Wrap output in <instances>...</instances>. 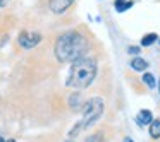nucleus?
Instances as JSON below:
<instances>
[{
  "mask_svg": "<svg viewBox=\"0 0 160 142\" xmlns=\"http://www.w3.org/2000/svg\"><path fill=\"white\" fill-rule=\"evenodd\" d=\"M88 50H90V41L78 29H71V31L62 33L55 39V45H53L55 58L60 63H67V62L72 63L74 60L86 55Z\"/></svg>",
  "mask_w": 160,
  "mask_h": 142,
  "instance_id": "obj_1",
  "label": "nucleus"
},
{
  "mask_svg": "<svg viewBox=\"0 0 160 142\" xmlns=\"http://www.w3.org/2000/svg\"><path fill=\"white\" fill-rule=\"evenodd\" d=\"M97 72H98L97 60L93 57L84 55L72 62V65L69 69V74H67L66 86L71 87V89H76V91L86 89L97 79Z\"/></svg>",
  "mask_w": 160,
  "mask_h": 142,
  "instance_id": "obj_2",
  "label": "nucleus"
},
{
  "mask_svg": "<svg viewBox=\"0 0 160 142\" xmlns=\"http://www.w3.org/2000/svg\"><path fill=\"white\" fill-rule=\"evenodd\" d=\"M103 111H105V101H103V98L93 96L91 99H88L86 103L83 104V108H81L83 117H81L79 123H76V127L69 132V135H71V137H74V135H78V132L86 130V128L93 127V125L100 120V117L103 115Z\"/></svg>",
  "mask_w": 160,
  "mask_h": 142,
  "instance_id": "obj_3",
  "label": "nucleus"
},
{
  "mask_svg": "<svg viewBox=\"0 0 160 142\" xmlns=\"http://www.w3.org/2000/svg\"><path fill=\"white\" fill-rule=\"evenodd\" d=\"M42 39H43V36L40 34V33H36V31H21L19 33V36H18V43H19V46H21L22 50H33V48H36V46L42 43Z\"/></svg>",
  "mask_w": 160,
  "mask_h": 142,
  "instance_id": "obj_4",
  "label": "nucleus"
},
{
  "mask_svg": "<svg viewBox=\"0 0 160 142\" xmlns=\"http://www.w3.org/2000/svg\"><path fill=\"white\" fill-rule=\"evenodd\" d=\"M72 4H74V0H48V9L52 14L60 16L64 12H67V9Z\"/></svg>",
  "mask_w": 160,
  "mask_h": 142,
  "instance_id": "obj_5",
  "label": "nucleus"
},
{
  "mask_svg": "<svg viewBox=\"0 0 160 142\" xmlns=\"http://www.w3.org/2000/svg\"><path fill=\"white\" fill-rule=\"evenodd\" d=\"M153 120V113L150 110H139L138 115H136V121H138L141 127H146V125H150Z\"/></svg>",
  "mask_w": 160,
  "mask_h": 142,
  "instance_id": "obj_6",
  "label": "nucleus"
},
{
  "mask_svg": "<svg viewBox=\"0 0 160 142\" xmlns=\"http://www.w3.org/2000/svg\"><path fill=\"white\" fill-rule=\"evenodd\" d=\"M131 69L136 70V72H146L148 62H146L145 58H141V57H134V58L131 60Z\"/></svg>",
  "mask_w": 160,
  "mask_h": 142,
  "instance_id": "obj_7",
  "label": "nucleus"
},
{
  "mask_svg": "<svg viewBox=\"0 0 160 142\" xmlns=\"http://www.w3.org/2000/svg\"><path fill=\"white\" fill-rule=\"evenodd\" d=\"M148 134L152 139H160V118H153L148 125Z\"/></svg>",
  "mask_w": 160,
  "mask_h": 142,
  "instance_id": "obj_8",
  "label": "nucleus"
},
{
  "mask_svg": "<svg viewBox=\"0 0 160 142\" xmlns=\"http://www.w3.org/2000/svg\"><path fill=\"white\" fill-rule=\"evenodd\" d=\"M83 99H81V94L79 93H72L71 94V98H69V106L72 108L74 111H81V108H83Z\"/></svg>",
  "mask_w": 160,
  "mask_h": 142,
  "instance_id": "obj_9",
  "label": "nucleus"
},
{
  "mask_svg": "<svg viewBox=\"0 0 160 142\" xmlns=\"http://www.w3.org/2000/svg\"><path fill=\"white\" fill-rule=\"evenodd\" d=\"M134 5V0H114V7L117 12H126Z\"/></svg>",
  "mask_w": 160,
  "mask_h": 142,
  "instance_id": "obj_10",
  "label": "nucleus"
},
{
  "mask_svg": "<svg viewBox=\"0 0 160 142\" xmlns=\"http://www.w3.org/2000/svg\"><path fill=\"white\" fill-rule=\"evenodd\" d=\"M157 41H158V34L157 33H148L141 38V46H152Z\"/></svg>",
  "mask_w": 160,
  "mask_h": 142,
  "instance_id": "obj_11",
  "label": "nucleus"
},
{
  "mask_svg": "<svg viewBox=\"0 0 160 142\" xmlns=\"http://www.w3.org/2000/svg\"><path fill=\"white\" fill-rule=\"evenodd\" d=\"M141 80H143V84H145L146 87H150V89H153V87L157 86V80H155V76H153V74H150V72H145V74H143Z\"/></svg>",
  "mask_w": 160,
  "mask_h": 142,
  "instance_id": "obj_12",
  "label": "nucleus"
},
{
  "mask_svg": "<svg viewBox=\"0 0 160 142\" xmlns=\"http://www.w3.org/2000/svg\"><path fill=\"white\" fill-rule=\"evenodd\" d=\"M128 53H129V55H136V57H138L141 52H139V46H129V48H128Z\"/></svg>",
  "mask_w": 160,
  "mask_h": 142,
  "instance_id": "obj_13",
  "label": "nucleus"
},
{
  "mask_svg": "<svg viewBox=\"0 0 160 142\" xmlns=\"http://www.w3.org/2000/svg\"><path fill=\"white\" fill-rule=\"evenodd\" d=\"M100 140H102V135L100 134H93L91 137L86 139V142H100Z\"/></svg>",
  "mask_w": 160,
  "mask_h": 142,
  "instance_id": "obj_14",
  "label": "nucleus"
},
{
  "mask_svg": "<svg viewBox=\"0 0 160 142\" xmlns=\"http://www.w3.org/2000/svg\"><path fill=\"white\" fill-rule=\"evenodd\" d=\"M9 2H11V0H0V7H5V5H9Z\"/></svg>",
  "mask_w": 160,
  "mask_h": 142,
  "instance_id": "obj_15",
  "label": "nucleus"
},
{
  "mask_svg": "<svg viewBox=\"0 0 160 142\" xmlns=\"http://www.w3.org/2000/svg\"><path fill=\"white\" fill-rule=\"evenodd\" d=\"M124 142H134V140H132L131 137H126V139H124Z\"/></svg>",
  "mask_w": 160,
  "mask_h": 142,
  "instance_id": "obj_16",
  "label": "nucleus"
},
{
  "mask_svg": "<svg viewBox=\"0 0 160 142\" xmlns=\"http://www.w3.org/2000/svg\"><path fill=\"white\" fill-rule=\"evenodd\" d=\"M157 86H158V93H160V79H158V82H157Z\"/></svg>",
  "mask_w": 160,
  "mask_h": 142,
  "instance_id": "obj_17",
  "label": "nucleus"
},
{
  "mask_svg": "<svg viewBox=\"0 0 160 142\" xmlns=\"http://www.w3.org/2000/svg\"><path fill=\"white\" fill-rule=\"evenodd\" d=\"M5 142H16V140H14V139H9V140H5Z\"/></svg>",
  "mask_w": 160,
  "mask_h": 142,
  "instance_id": "obj_18",
  "label": "nucleus"
},
{
  "mask_svg": "<svg viewBox=\"0 0 160 142\" xmlns=\"http://www.w3.org/2000/svg\"><path fill=\"white\" fill-rule=\"evenodd\" d=\"M64 142H74V140H64Z\"/></svg>",
  "mask_w": 160,
  "mask_h": 142,
  "instance_id": "obj_19",
  "label": "nucleus"
},
{
  "mask_svg": "<svg viewBox=\"0 0 160 142\" xmlns=\"http://www.w3.org/2000/svg\"><path fill=\"white\" fill-rule=\"evenodd\" d=\"M158 43H160V38H158Z\"/></svg>",
  "mask_w": 160,
  "mask_h": 142,
  "instance_id": "obj_20",
  "label": "nucleus"
}]
</instances>
